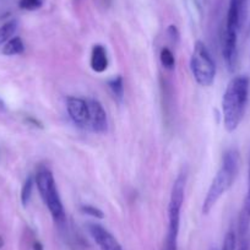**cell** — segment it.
I'll use <instances>...</instances> for the list:
<instances>
[{"instance_id": "6da1fadb", "label": "cell", "mask_w": 250, "mask_h": 250, "mask_svg": "<svg viewBox=\"0 0 250 250\" xmlns=\"http://www.w3.org/2000/svg\"><path fill=\"white\" fill-rule=\"evenodd\" d=\"M250 80L247 75L234 76L228 83L222 98L223 124L228 133L239 126L249 98Z\"/></svg>"}, {"instance_id": "7a4b0ae2", "label": "cell", "mask_w": 250, "mask_h": 250, "mask_svg": "<svg viewBox=\"0 0 250 250\" xmlns=\"http://www.w3.org/2000/svg\"><path fill=\"white\" fill-rule=\"evenodd\" d=\"M238 170H239V152L235 148H229L223 155L220 169L217 170L208 188L206 198L203 203V210H201L203 215H208L217 201L232 187Z\"/></svg>"}, {"instance_id": "3957f363", "label": "cell", "mask_w": 250, "mask_h": 250, "mask_svg": "<svg viewBox=\"0 0 250 250\" xmlns=\"http://www.w3.org/2000/svg\"><path fill=\"white\" fill-rule=\"evenodd\" d=\"M185 184H187V172L179 173L174 180L170 191L169 204H168V229L166 234L163 250H177L178 235H179L180 215H182L183 203H184Z\"/></svg>"}, {"instance_id": "277c9868", "label": "cell", "mask_w": 250, "mask_h": 250, "mask_svg": "<svg viewBox=\"0 0 250 250\" xmlns=\"http://www.w3.org/2000/svg\"><path fill=\"white\" fill-rule=\"evenodd\" d=\"M244 6L240 0H229L227 11L225 36H223L222 54L228 71H234L238 60V31L240 27L242 13Z\"/></svg>"}, {"instance_id": "5b68a950", "label": "cell", "mask_w": 250, "mask_h": 250, "mask_svg": "<svg viewBox=\"0 0 250 250\" xmlns=\"http://www.w3.org/2000/svg\"><path fill=\"white\" fill-rule=\"evenodd\" d=\"M37 189L43 203L49 210L53 221L58 225H64L66 221V213L60 199L57 184L53 173L48 168H41L35 178Z\"/></svg>"}, {"instance_id": "8992f818", "label": "cell", "mask_w": 250, "mask_h": 250, "mask_svg": "<svg viewBox=\"0 0 250 250\" xmlns=\"http://www.w3.org/2000/svg\"><path fill=\"white\" fill-rule=\"evenodd\" d=\"M190 70L196 83L204 87L213 83L216 78V64L206 44L198 41L190 58Z\"/></svg>"}, {"instance_id": "52a82bcc", "label": "cell", "mask_w": 250, "mask_h": 250, "mask_svg": "<svg viewBox=\"0 0 250 250\" xmlns=\"http://www.w3.org/2000/svg\"><path fill=\"white\" fill-rule=\"evenodd\" d=\"M88 104V126L91 131L97 134H104L108 130V118L102 103L97 100L90 98Z\"/></svg>"}, {"instance_id": "ba28073f", "label": "cell", "mask_w": 250, "mask_h": 250, "mask_svg": "<svg viewBox=\"0 0 250 250\" xmlns=\"http://www.w3.org/2000/svg\"><path fill=\"white\" fill-rule=\"evenodd\" d=\"M87 230L100 250H124L117 238L103 226L90 222L87 225Z\"/></svg>"}, {"instance_id": "9c48e42d", "label": "cell", "mask_w": 250, "mask_h": 250, "mask_svg": "<svg viewBox=\"0 0 250 250\" xmlns=\"http://www.w3.org/2000/svg\"><path fill=\"white\" fill-rule=\"evenodd\" d=\"M66 109L71 122L80 128L88 126V104L87 100L80 97H68Z\"/></svg>"}, {"instance_id": "30bf717a", "label": "cell", "mask_w": 250, "mask_h": 250, "mask_svg": "<svg viewBox=\"0 0 250 250\" xmlns=\"http://www.w3.org/2000/svg\"><path fill=\"white\" fill-rule=\"evenodd\" d=\"M250 226V157H249V168H248V190L245 195L243 210L239 218V235L240 239H245L249 230Z\"/></svg>"}, {"instance_id": "8fae6325", "label": "cell", "mask_w": 250, "mask_h": 250, "mask_svg": "<svg viewBox=\"0 0 250 250\" xmlns=\"http://www.w3.org/2000/svg\"><path fill=\"white\" fill-rule=\"evenodd\" d=\"M91 68L95 73H104L108 68L107 50L102 44H95L91 50Z\"/></svg>"}, {"instance_id": "7c38bea8", "label": "cell", "mask_w": 250, "mask_h": 250, "mask_svg": "<svg viewBox=\"0 0 250 250\" xmlns=\"http://www.w3.org/2000/svg\"><path fill=\"white\" fill-rule=\"evenodd\" d=\"M25 50V44L20 37H13L4 44L3 54L11 57V55L22 54Z\"/></svg>"}, {"instance_id": "4fadbf2b", "label": "cell", "mask_w": 250, "mask_h": 250, "mask_svg": "<svg viewBox=\"0 0 250 250\" xmlns=\"http://www.w3.org/2000/svg\"><path fill=\"white\" fill-rule=\"evenodd\" d=\"M16 30H18V21L16 20H11L4 23L0 27V45L5 44L9 40H11Z\"/></svg>"}, {"instance_id": "5bb4252c", "label": "cell", "mask_w": 250, "mask_h": 250, "mask_svg": "<svg viewBox=\"0 0 250 250\" xmlns=\"http://www.w3.org/2000/svg\"><path fill=\"white\" fill-rule=\"evenodd\" d=\"M108 87H109V91L112 92L113 97L120 102L123 97H124V83H123L122 76H117V78L108 81Z\"/></svg>"}, {"instance_id": "9a60e30c", "label": "cell", "mask_w": 250, "mask_h": 250, "mask_svg": "<svg viewBox=\"0 0 250 250\" xmlns=\"http://www.w3.org/2000/svg\"><path fill=\"white\" fill-rule=\"evenodd\" d=\"M160 60H161V64H162L166 69H168V70H173V69H174L175 58H174V54H173V52L169 49V48L165 47L161 49Z\"/></svg>"}, {"instance_id": "2e32d148", "label": "cell", "mask_w": 250, "mask_h": 250, "mask_svg": "<svg viewBox=\"0 0 250 250\" xmlns=\"http://www.w3.org/2000/svg\"><path fill=\"white\" fill-rule=\"evenodd\" d=\"M33 184H35L33 178L28 177L27 179L25 180V183H23L22 189H21V203H22V205L25 206V208L28 205V203H30L31 195H32Z\"/></svg>"}, {"instance_id": "e0dca14e", "label": "cell", "mask_w": 250, "mask_h": 250, "mask_svg": "<svg viewBox=\"0 0 250 250\" xmlns=\"http://www.w3.org/2000/svg\"><path fill=\"white\" fill-rule=\"evenodd\" d=\"M80 211L83 213H85V215L91 216V217L98 218V220H102V218H104V213H103V211L100 210L98 208H96V206L81 205L80 206Z\"/></svg>"}, {"instance_id": "ac0fdd59", "label": "cell", "mask_w": 250, "mask_h": 250, "mask_svg": "<svg viewBox=\"0 0 250 250\" xmlns=\"http://www.w3.org/2000/svg\"><path fill=\"white\" fill-rule=\"evenodd\" d=\"M19 6L22 10L27 11H35L42 6V0H20L19 1Z\"/></svg>"}, {"instance_id": "d6986e66", "label": "cell", "mask_w": 250, "mask_h": 250, "mask_svg": "<svg viewBox=\"0 0 250 250\" xmlns=\"http://www.w3.org/2000/svg\"><path fill=\"white\" fill-rule=\"evenodd\" d=\"M235 247H237V238H235L234 232H228L226 234L225 240H223L222 249L221 250H235Z\"/></svg>"}, {"instance_id": "ffe728a7", "label": "cell", "mask_w": 250, "mask_h": 250, "mask_svg": "<svg viewBox=\"0 0 250 250\" xmlns=\"http://www.w3.org/2000/svg\"><path fill=\"white\" fill-rule=\"evenodd\" d=\"M167 35H168V37L173 41V42H178V41H179V37H180L179 31H178V28L175 27L174 25H170L169 27H168Z\"/></svg>"}, {"instance_id": "44dd1931", "label": "cell", "mask_w": 250, "mask_h": 250, "mask_svg": "<svg viewBox=\"0 0 250 250\" xmlns=\"http://www.w3.org/2000/svg\"><path fill=\"white\" fill-rule=\"evenodd\" d=\"M33 250H44V248H43L42 243L36 240V242L33 243Z\"/></svg>"}, {"instance_id": "7402d4cb", "label": "cell", "mask_w": 250, "mask_h": 250, "mask_svg": "<svg viewBox=\"0 0 250 250\" xmlns=\"http://www.w3.org/2000/svg\"><path fill=\"white\" fill-rule=\"evenodd\" d=\"M3 245H4V239L0 237V248H3Z\"/></svg>"}, {"instance_id": "603a6c76", "label": "cell", "mask_w": 250, "mask_h": 250, "mask_svg": "<svg viewBox=\"0 0 250 250\" xmlns=\"http://www.w3.org/2000/svg\"><path fill=\"white\" fill-rule=\"evenodd\" d=\"M0 108H4V102L0 100Z\"/></svg>"}]
</instances>
